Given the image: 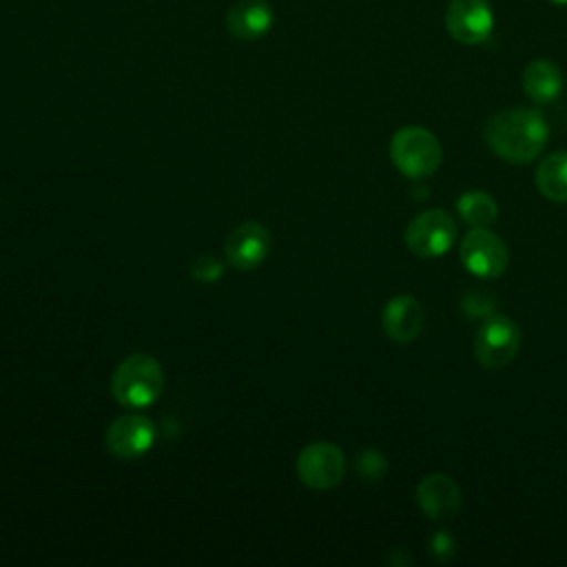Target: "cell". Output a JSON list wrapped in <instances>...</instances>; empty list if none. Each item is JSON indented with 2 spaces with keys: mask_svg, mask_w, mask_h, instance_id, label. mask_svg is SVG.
I'll list each match as a JSON object with an SVG mask.
<instances>
[{
  "mask_svg": "<svg viewBox=\"0 0 567 567\" xmlns=\"http://www.w3.org/2000/svg\"><path fill=\"white\" fill-rule=\"evenodd\" d=\"M547 137L549 126L538 109H505L483 126V140L489 151L509 164H529L536 159Z\"/></svg>",
  "mask_w": 567,
  "mask_h": 567,
  "instance_id": "6da1fadb",
  "label": "cell"
},
{
  "mask_svg": "<svg viewBox=\"0 0 567 567\" xmlns=\"http://www.w3.org/2000/svg\"><path fill=\"white\" fill-rule=\"evenodd\" d=\"M164 388V372L151 354H128L111 377V394L126 408H146L157 401Z\"/></svg>",
  "mask_w": 567,
  "mask_h": 567,
  "instance_id": "7a4b0ae2",
  "label": "cell"
},
{
  "mask_svg": "<svg viewBox=\"0 0 567 567\" xmlns=\"http://www.w3.org/2000/svg\"><path fill=\"white\" fill-rule=\"evenodd\" d=\"M392 164L405 177H427L432 175L443 159L441 144L436 135L423 126H403L390 140Z\"/></svg>",
  "mask_w": 567,
  "mask_h": 567,
  "instance_id": "3957f363",
  "label": "cell"
},
{
  "mask_svg": "<svg viewBox=\"0 0 567 567\" xmlns=\"http://www.w3.org/2000/svg\"><path fill=\"white\" fill-rule=\"evenodd\" d=\"M456 221L441 208L419 213L405 228V246L416 257H439L447 252L456 241Z\"/></svg>",
  "mask_w": 567,
  "mask_h": 567,
  "instance_id": "277c9868",
  "label": "cell"
},
{
  "mask_svg": "<svg viewBox=\"0 0 567 567\" xmlns=\"http://www.w3.org/2000/svg\"><path fill=\"white\" fill-rule=\"evenodd\" d=\"M520 346V328L505 315L485 319L474 339L476 361L487 370H501L514 361Z\"/></svg>",
  "mask_w": 567,
  "mask_h": 567,
  "instance_id": "5b68a950",
  "label": "cell"
},
{
  "mask_svg": "<svg viewBox=\"0 0 567 567\" xmlns=\"http://www.w3.org/2000/svg\"><path fill=\"white\" fill-rule=\"evenodd\" d=\"M461 264L478 279H496L505 272L509 252L505 241L489 228H472L463 235L458 248Z\"/></svg>",
  "mask_w": 567,
  "mask_h": 567,
  "instance_id": "8992f818",
  "label": "cell"
},
{
  "mask_svg": "<svg viewBox=\"0 0 567 567\" xmlns=\"http://www.w3.org/2000/svg\"><path fill=\"white\" fill-rule=\"evenodd\" d=\"M443 22L456 42L474 47L489 38L494 29V11L487 0H450Z\"/></svg>",
  "mask_w": 567,
  "mask_h": 567,
  "instance_id": "52a82bcc",
  "label": "cell"
},
{
  "mask_svg": "<svg viewBox=\"0 0 567 567\" xmlns=\"http://www.w3.org/2000/svg\"><path fill=\"white\" fill-rule=\"evenodd\" d=\"M346 472L343 452L326 441L306 445L297 456V474L312 489H330L341 483Z\"/></svg>",
  "mask_w": 567,
  "mask_h": 567,
  "instance_id": "ba28073f",
  "label": "cell"
},
{
  "mask_svg": "<svg viewBox=\"0 0 567 567\" xmlns=\"http://www.w3.org/2000/svg\"><path fill=\"white\" fill-rule=\"evenodd\" d=\"M106 447L113 456L128 461L148 452L155 443V427L151 419L142 414H124L111 421L106 430Z\"/></svg>",
  "mask_w": 567,
  "mask_h": 567,
  "instance_id": "9c48e42d",
  "label": "cell"
},
{
  "mask_svg": "<svg viewBox=\"0 0 567 567\" xmlns=\"http://www.w3.org/2000/svg\"><path fill=\"white\" fill-rule=\"evenodd\" d=\"M270 250V233L259 221H244L235 226L224 244V252L230 266L237 270L257 268Z\"/></svg>",
  "mask_w": 567,
  "mask_h": 567,
  "instance_id": "30bf717a",
  "label": "cell"
},
{
  "mask_svg": "<svg viewBox=\"0 0 567 567\" xmlns=\"http://www.w3.org/2000/svg\"><path fill=\"white\" fill-rule=\"evenodd\" d=\"M416 503L432 520H450L461 507V489L447 474H427L416 487Z\"/></svg>",
  "mask_w": 567,
  "mask_h": 567,
  "instance_id": "8fae6325",
  "label": "cell"
},
{
  "mask_svg": "<svg viewBox=\"0 0 567 567\" xmlns=\"http://www.w3.org/2000/svg\"><path fill=\"white\" fill-rule=\"evenodd\" d=\"M423 308L412 295H396L388 299L381 312V326L388 339L396 343H410L423 330Z\"/></svg>",
  "mask_w": 567,
  "mask_h": 567,
  "instance_id": "7c38bea8",
  "label": "cell"
},
{
  "mask_svg": "<svg viewBox=\"0 0 567 567\" xmlns=\"http://www.w3.org/2000/svg\"><path fill=\"white\" fill-rule=\"evenodd\" d=\"M275 22V11L266 0H239L226 11V29L237 40H259Z\"/></svg>",
  "mask_w": 567,
  "mask_h": 567,
  "instance_id": "4fadbf2b",
  "label": "cell"
},
{
  "mask_svg": "<svg viewBox=\"0 0 567 567\" xmlns=\"http://www.w3.org/2000/svg\"><path fill=\"white\" fill-rule=\"evenodd\" d=\"M523 91L536 104L554 102L563 91V73L556 62L538 58L523 71Z\"/></svg>",
  "mask_w": 567,
  "mask_h": 567,
  "instance_id": "5bb4252c",
  "label": "cell"
},
{
  "mask_svg": "<svg viewBox=\"0 0 567 567\" xmlns=\"http://www.w3.org/2000/svg\"><path fill=\"white\" fill-rule=\"evenodd\" d=\"M536 184L543 197L567 202V151L549 153L536 168Z\"/></svg>",
  "mask_w": 567,
  "mask_h": 567,
  "instance_id": "9a60e30c",
  "label": "cell"
},
{
  "mask_svg": "<svg viewBox=\"0 0 567 567\" xmlns=\"http://www.w3.org/2000/svg\"><path fill=\"white\" fill-rule=\"evenodd\" d=\"M456 210L461 219L472 228H489L498 217L496 199L485 190H467L456 199Z\"/></svg>",
  "mask_w": 567,
  "mask_h": 567,
  "instance_id": "2e32d148",
  "label": "cell"
},
{
  "mask_svg": "<svg viewBox=\"0 0 567 567\" xmlns=\"http://www.w3.org/2000/svg\"><path fill=\"white\" fill-rule=\"evenodd\" d=\"M354 470L361 478L365 481H379L385 476L388 472V461L385 456L379 452V450H372V447H365L363 452L357 454V461H354Z\"/></svg>",
  "mask_w": 567,
  "mask_h": 567,
  "instance_id": "e0dca14e",
  "label": "cell"
},
{
  "mask_svg": "<svg viewBox=\"0 0 567 567\" xmlns=\"http://www.w3.org/2000/svg\"><path fill=\"white\" fill-rule=\"evenodd\" d=\"M224 272V266L219 259H215L213 255H199L193 264H190V275L197 279V281H204V284H213L221 277Z\"/></svg>",
  "mask_w": 567,
  "mask_h": 567,
  "instance_id": "ac0fdd59",
  "label": "cell"
},
{
  "mask_svg": "<svg viewBox=\"0 0 567 567\" xmlns=\"http://www.w3.org/2000/svg\"><path fill=\"white\" fill-rule=\"evenodd\" d=\"M454 549H456V543H454V538H452L445 529L436 532V534L430 538V551H432V556H434L439 563L450 560V558L454 556Z\"/></svg>",
  "mask_w": 567,
  "mask_h": 567,
  "instance_id": "d6986e66",
  "label": "cell"
},
{
  "mask_svg": "<svg viewBox=\"0 0 567 567\" xmlns=\"http://www.w3.org/2000/svg\"><path fill=\"white\" fill-rule=\"evenodd\" d=\"M551 2H558V4H567V0H551Z\"/></svg>",
  "mask_w": 567,
  "mask_h": 567,
  "instance_id": "ffe728a7",
  "label": "cell"
}]
</instances>
